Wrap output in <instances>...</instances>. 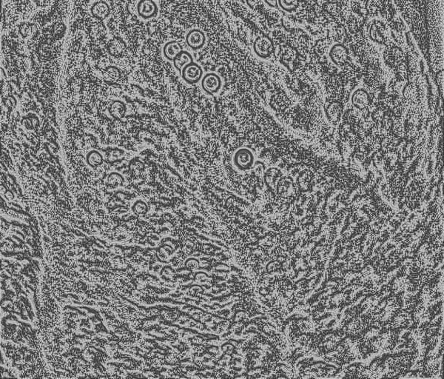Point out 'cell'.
<instances>
[{
  "instance_id": "obj_1",
  "label": "cell",
  "mask_w": 444,
  "mask_h": 379,
  "mask_svg": "<svg viewBox=\"0 0 444 379\" xmlns=\"http://www.w3.org/2000/svg\"><path fill=\"white\" fill-rule=\"evenodd\" d=\"M254 155L248 148H240L235 153L233 162L240 171H249L254 164Z\"/></svg>"
},
{
  "instance_id": "obj_2",
  "label": "cell",
  "mask_w": 444,
  "mask_h": 379,
  "mask_svg": "<svg viewBox=\"0 0 444 379\" xmlns=\"http://www.w3.org/2000/svg\"><path fill=\"white\" fill-rule=\"evenodd\" d=\"M254 49L258 57L261 58H268L274 50V45L272 39L268 36H260L255 39Z\"/></svg>"
},
{
  "instance_id": "obj_3",
  "label": "cell",
  "mask_w": 444,
  "mask_h": 379,
  "mask_svg": "<svg viewBox=\"0 0 444 379\" xmlns=\"http://www.w3.org/2000/svg\"><path fill=\"white\" fill-rule=\"evenodd\" d=\"M181 72L182 78L189 85L198 83L203 77V70L202 67L193 62L185 66Z\"/></svg>"
},
{
  "instance_id": "obj_4",
  "label": "cell",
  "mask_w": 444,
  "mask_h": 379,
  "mask_svg": "<svg viewBox=\"0 0 444 379\" xmlns=\"http://www.w3.org/2000/svg\"><path fill=\"white\" fill-rule=\"evenodd\" d=\"M222 82L220 77L215 73H208L202 79V86L204 91L209 94L219 92L222 88Z\"/></svg>"
},
{
  "instance_id": "obj_5",
  "label": "cell",
  "mask_w": 444,
  "mask_h": 379,
  "mask_svg": "<svg viewBox=\"0 0 444 379\" xmlns=\"http://www.w3.org/2000/svg\"><path fill=\"white\" fill-rule=\"evenodd\" d=\"M138 14L144 19L154 17L158 12V7L154 0H140L137 5Z\"/></svg>"
},
{
  "instance_id": "obj_6",
  "label": "cell",
  "mask_w": 444,
  "mask_h": 379,
  "mask_svg": "<svg viewBox=\"0 0 444 379\" xmlns=\"http://www.w3.org/2000/svg\"><path fill=\"white\" fill-rule=\"evenodd\" d=\"M206 37L205 33L199 29L190 31L187 34L186 42L188 46L192 50H198L205 46Z\"/></svg>"
},
{
  "instance_id": "obj_7",
  "label": "cell",
  "mask_w": 444,
  "mask_h": 379,
  "mask_svg": "<svg viewBox=\"0 0 444 379\" xmlns=\"http://www.w3.org/2000/svg\"><path fill=\"white\" fill-rule=\"evenodd\" d=\"M330 57L333 63L342 65L348 60V51L342 45L336 44L330 49Z\"/></svg>"
},
{
  "instance_id": "obj_8",
  "label": "cell",
  "mask_w": 444,
  "mask_h": 379,
  "mask_svg": "<svg viewBox=\"0 0 444 379\" xmlns=\"http://www.w3.org/2000/svg\"><path fill=\"white\" fill-rule=\"evenodd\" d=\"M385 33H386V29H385V27L383 23L379 22V21H377V22L376 21L371 25L370 30H369V37L375 43L382 44V43H384L385 36H386Z\"/></svg>"
},
{
  "instance_id": "obj_9",
  "label": "cell",
  "mask_w": 444,
  "mask_h": 379,
  "mask_svg": "<svg viewBox=\"0 0 444 379\" xmlns=\"http://www.w3.org/2000/svg\"><path fill=\"white\" fill-rule=\"evenodd\" d=\"M173 62H174V64L175 68L181 72L185 66L193 62V59H192V55L189 52L182 50L174 58Z\"/></svg>"
},
{
  "instance_id": "obj_10",
  "label": "cell",
  "mask_w": 444,
  "mask_h": 379,
  "mask_svg": "<svg viewBox=\"0 0 444 379\" xmlns=\"http://www.w3.org/2000/svg\"><path fill=\"white\" fill-rule=\"evenodd\" d=\"M182 50V46L176 41H171L169 43H166L164 47H163V53H164V57L168 60H171V61H173L174 58Z\"/></svg>"
},
{
  "instance_id": "obj_11",
  "label": "cell",
  "mask_w": 444,
  "mask_h": 379,
  "mask_svg": "<svg viewBox=\"0 0 444 379\" xmlns=\"http://www.w3.org/2000/svg\"><path fill=\"white\" fill-rule=\"evenodd\" d=\"M91 13L93 16L97 19H105L110 14L109 5L104 1L95 2L91 8Z\"/></svg>"
},
{
  "instance_id": "obj_12",
  "label": "cell",
  "mask_w": 444,
  "mask_h": 379,
  "mask_svg": "<svg viewBox=\"0 0 444 379\" xmlns=\"http://www.w3.org/2000/svg\"><path fill=\"white\" fill-rule=\"evenodd\" d=\"M126 50V44L122 41V39H119V38H114V39H112L110 42L109 45H108V50H109L111 55H121Z\"/></svg>"
},
{
  "instance_id": "obj_13",
  "label": "cell",
  "mask_w": 444,
  "mask_h": 379,
  "mask_svg": "<svg viewBox=\"0 0 444 379\" xmlns=\"http://www.w3.org/2000/svg\"><path fill=\"white\" fill-rule=\"evenodd\" d=\"M300 0H278V5L286 12H292L298 8Z\"/></svg>"
},
{
  "instance_id": "obj_14",
  "label": "cell",
  "mask_w": 444,
  "mask_h": 379,
  "mask_svg": "<svg viewBox=\"0 0 444 379\" xmlns=\"http://www.w3.org/2000/svg\"><path fill=\"white\" fill-rule=\"evenodd\" d=\"M88 159L90 165H92V166L100 165L101 162L102 161V156L99 153L96 152L91 153L88 156Z\"/></svg>"
},
{
  "instance_id": "obj_15",
  "label": "cell",
  "mask_w": 444,
  "mask_h": 379,
  "mask_svg": "<svg viewBox=\"0 0 444 379\" xmlns=\"http://www.w3.org/2000/svg\"><path fill=\"white\" fill-rule=\"evenodd\" d=\"M265 2L272 8H275L278 5V0H265Z\"/></svg>"
}]
</instances>
